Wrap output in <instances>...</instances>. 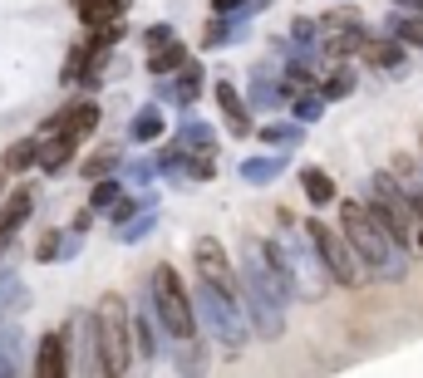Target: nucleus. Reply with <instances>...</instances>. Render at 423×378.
Listing matches in <instances>:
<instances>
[{"mask_svg": "<svg viewBox=\"0 0 423 378\" xmlns=\"http://www.w3.org/2000/svg\"><path fill=\"white\" fill-rule=\"evenodd\" d=\"M311 231H315V246H320V256L330 261L335 280H340V285H354V280H359V261L349 256L344 236H340V231H330V226H311Z\"/></svg>", "mask_w": 423, "mask_h": 378, "instance_id": "obj_5", "label": "nucleus"}, {"mask_svg": "<svg viewBox=\"0 0 423 378\" xmlns=\"http://www.w3.org/2000/svg\"><path fill=\"white\" fill-rule=\"evenodd\" d=\"M123 10V0H79V15L89 20V25H104V20H113Z\"/></svg>", "mask_w": 423, "mask_h": 378, "instance_id": "obj_8", "label": "nucleus"}, {"mask_svg": "<svg viewBox=\"0 0 423 378\" xmlns=\"http://www.w3.org/2000/svg\"><path fill=\"white\" fill-rule=\"evenodd\" d=\"M35 163V143H15L10 153H5V172H20V167H30Z\"/></svg>", "mask_w": 423, "mask_h": 378, "instance_id": "obj_10", "label": "nucleus"}, {"mask_svg": "<svg viewBox=\"0 0 423 378\" xmlns=\"http://www.w3.org/2000/svg\"><path fill=\"white\" fill-rule=\"evenodd\" d=\"M197 266H202L207 285H216L221 295H231V271H226V256H221L216 241H197Z\"/></svg>", "mask_w": 423, "mask_h": 378, "instance_id": "obj_6", "label": "nucleus"}, {"mask_svg": "<svg viewBox=\"0 0 423 378\" xmlns=\"http://www.w3.org/2000/svg\"><path fill=\"white\" fill-rule=\"evenodd\" d=\"M374 221L394 236V241H404L409 246V231H414V221H409V201L399 196V187H394V177H374Z\"/></svg>", "mask_w": 423, "mask_h": 378, "instance_id": "obj_2", "label": "nucleus"}, {"mask_svg": "<svg viewBox=\"0 0 423 378\" xmlns=\"http://www.w3.org/2000/svg\"><path fill=\"white\" fill-rule=\"evenodd\" d=\"M379 221H374V211L369 206H359V201H344V236H349V246L369 261V266H384V246H379Z\"/></svg>", "mask_w": 423, "mask_h": 378, "instance_id": "obj_4", "label": "nucleus"}, {"mask_svg": "<svg viewBox=\"0 0 423 378\" xmlns=\"http://www.w3.org/2000/svg\"><path fill=\"white\" fill-rule=\"evenodd\" d=\"M94 123H99V108H94V103H79V108H69V113H64L59 123H50V128H59V138L79 143V138L94 128Z\"/></svg>", "mask_w": 423, "mask_h": 378, "instance_id": "obj_7", "label": "nucleus"}, {"mask_svg": "<svg viewBox=\"0 0 423 378\" xmlns=\"http://www.w3.org/2000/svg\"><path fill=\"white\" fill-rule=\"evenodd\" d=\"M59 369H64V339L50 334L45 339V354H40V374H59Z\"/></svg>", "mask_w": 423, "mask_h": 378, "instance_id": "obj_9", "label": "nucleus"}, {"mask_svg": "<svg viewBox=\"0 0 423 378\" xmlns=\"http://www.w3.org/2000/svg\"><path fill=\"white\" fill-rule=\"evenodd\" d=\"M419 251H423V231H419Z\"/></svg>", "mask_w": 423, "mask_h": 378, "instance_id": "obj_12", "label": "nucleus"}, {"mask_svg": "<svg viewBox=\"0 0 423 378\" xmlns=\"http://www.w3.org/2000/svg\"><path fill=\"white\" fill-rule=\"evenodd\" d=\"M306 191H311L315 201H330V196H335V182H330L325 172H315V167H311V172H306Z\"/></svg>", "mask_w": 423, "mask_h": 378, "instance_id": "obj_11", "label": "nucleus"}, {"mask_svg": "<svg viewBox=\"0 0 423 378\" xmlns=\"http://www.w3.org/2000/svg\"><path fill=\"white\" fill-rule=\"evenodd\" d=\"M99 349H104L108 374H123L128 369V314H123V300L118 295H104L99 300Z\"/></svg>", "mask_w": 423, "mask_h": 378, "instance_id": "obj_1", "label": "nucleus"}, {"mask_svg": "<svg viewBox=\"0 0 423 378\" xmlns=\"http://www.w3.org/2000/svg\"><path fill=\"white\" fill-rule=\"evenodd\" d=\"M153 295H158V309H163V324L173 329V334H192V309H187V295H182V285H178V276L163 266L158 276H153Z\"/></svg>", "mask_w": 423, "mask_h": 378, "instance_id": "obj_3", "label": "nucleus"}]
</instances>
